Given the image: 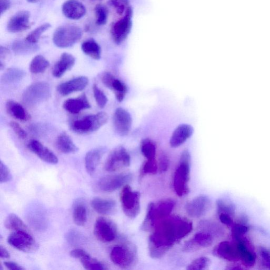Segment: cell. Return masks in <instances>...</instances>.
Masks as SVG:
<instances>
[{
	"label": "cell",
	"mask_w": 270,
	"mask_h": 270,
	"mask_svg": "<svg viewBox=\"0 0 270 270\" xmlns=\"http://www.w3.org/2000/svg\"><path fill=\"white\" fill-rule=\"evenodd\" d=\"M12 179V175L9 168L2 161L0 162V183H5L9 182Z\"/></svg>",
	"instance_id": "42"
},
{
	"label": "cell",
	"mask_w": 270,
	"mask_h": 270,
	"mask_svg": "<svg viewBox=\"0 0 270 270\" xmlns=\"http://www.w3.org/2000/svg\"><path fill=\"white\" fill-rule=\"evenodd\" d=\"M13 52L17 54L26 55L32 54L37 51L38 47L25 41H16L12 46Z\"/></svg>",
	"instance_id": "34"
},
{
	"label": "cell",
	"mask_w": 270,
	"mask_h": 270,
	"mask_svg": "<svg viewBox=\"0 0 270 270\" xmlns=\"http://www.w3.org/2000/svg\"><path fill=\"white\" fill-rule=\"evenodd\" d=\"M112 263L116 266L127 269L132 267L137 260L136 249L132 245H118L114 247L110 255Z\"/></svg>",
	"instance_id": "7"
},
{
	"label": "cell",
	"mask_w": 270,
	"mask_h": 270,
	"mask_svg": "<svg viewBox=\"0 0 270 270\" xmlns=\"http://www.w3.org/2000/svg\"><path fill=\"white\" fill-rule=\"evenodd\" d=\"M120 1L124 2L126 4L128 3V0H120Z\"/></svg>",
	"instance_id": "52"
},
{
	"label": "cell",
	"mask_w": 270,
	"mask_h": 270,
	"mask_svg": "<svg viewBox=\"0 0 270 270\" xmlns=\"http://www.w3.org/2000/svg\"><path fill=\"white\" fill-rule=\"evenodd\" d=\"M130 157L122 146H118L111 151L105 164V169L108 172H114L127 168L130 165Z\"/></svg>",
	"instance_id": "12"
},
{
	"label": "cell",
	"mask_w": 270,
	"mask_h": 270,
	"mask_svg": "<svg viewBox=\"0 0 270 270\" xmlns=\"http://www.w3.org/2000/svg\"><path fill=\"white\" fill-rule=\"evenodd\" d=\"M141 150L142 154L147 160L155 159L157 153L156 146L150 139H144L141 142Z\"/></svg>",
	"instance_id": "35"
},
{
	"label": "cell",
	"mask_w": 270,
	"mask_h": 270,
	"mask_svg": "<svg viewBox=\"0 0 270 270\" xmlns=\"http://www.w3.org/2000/svg\"><path fill=\"white\" fill-rule=\"evenodd\" d=\"M159 171L158 162L156 159L147 160L141 168L140 175L141 178L145 175H154Z\"/></svg>",
	"instance_id": "38"
},
{
	"label": "cell",
	"mask_w": 270,
	"mask_h": 270,
	"mask_svg": "<svg viewBox=\"0 0 270 270\" xmlns=\"http://www.w3.org/2000/svg\"><path fill=\"white\" fill-rule=\"evenodd\" d=\"M193 127L188 124L179 125L174 131L170 137V145L173 148H177L183 145L193 135Z\"/></svg>",
	"instance_id": "21"
},
{
	"label": "cell",
	"mask_w": 270,
	"mask_h": 270,
	"mask_svg": "<svg viewBox=\"0 0 270 270\" xmlns=\"http://www.w3.org/2000/svg\"><path fill=\"white\" fill-rule=\"evenodd\" d=\"M211 206V201L208 196L200 195L187 203L185 210L190 217L199 218L207 214Z\"/></svg>",
	"instance_id": "14"
},
{
	"label": "cell",
	"mask_w": 270,
	"mask_h": 270,
	"mask_svg": "<svg viewBox=\"0 0 270 270\" xmlns=\"http://www.w3.org/2000/svg\"><path fill=\"white\" fill-rule=\"evenodd\" d=\"M51 27L52 25L50 23H44L30 32L25 40L30 44L36 45L38 43L41 36L43 35L44 33Z\"/></svg>",
	"instance_id": "37"
},
{
	"label": "cell",
	"mask_w": 270,
	"mask_h": 270,
	"mask_svg": "<svg viewBox=\"0 0 270 270\" xmlns=\"http://www.w3.org/2000/svg\"><path fill=\"white\" fill-rule=\"evenodd\" d=\"M5 107L8 114L14 118L22 121L30 119V114L19 103L9 101L7 102Z\"/></svg>",
	"instance_id": "26"
},
{
	"label": "cell",
	"mask_w": 270,
	"mask_h": 270,
	"mask_svg": "<svg viewBox=\"0 0 270 270\" xmlns=\"http://www.w3.org/2000/svg\"><path fill=\"white\" fill-rule=\"evenodd\" d=\"M4 266L7 269L11 270H23L24 268L14 262L7 261L4 263Z\"/></svg>",
	"instance_id": "48"
},
{
	"label": "cell",
	"mask_w": 270,
	"mask_h": 270,
	"mask_svg": "<svg viewBox=\"0 0 270 270\" xmlns=\"http://www.w3.org/2000/svg\"><path fill=\"white\" fill-rule=\"evenodd\" d=\"M57 150L63 154H73L78 152L77 146L66 133H62L57 138L55 142Z\"/></svg>",
	"instance_id": "27"
},
{
	"label": "cell",
	"mask_w": 270,
	"mask_h": 270,
	"mask_svg": "<svg viewBox=\"0 0 270 270\" xmlns=\"http://www.w3.org/2000/svg\"><path fill=\"white\" fill-rule=\"evenodd\" d=\"M9 54V51L7 48L2 46L0 47V57H1V60L5 59Z\"/></svg>",
	"instance_id": "50"
},
{
	"label": "cell",
	"mask_w": 270,
	"mask_h": 270,
	"mask_svg": "<svg viewBox=\"0 0 270 270\" xmlns=\"http://www.w3.org/2000/svg\"><path fill=\"white\" fill-rule=\"evenodd\" d=\"M27 2L30 3H36L40 1V0H27Z\"/></svg>",
	"instance_id": "51"
},
{
	"label": "cell",
	"mask_w": 270,
	"mask_h": 270,
	"mask_svg": "<svg viewBox=\"0 0 270 270\" xmlns=\"http://www.w3.org/2000/svg\"><path fill=\"white\" fill-rule=\"evenodd\" d=\"M169 166V160L167 155L162 154L158 163L159 171L160 173H165Z\"/></svg>",
	"instance_id": "44"
},
{
	"label": "cell",
	"mask_w": 270,
	"mask_h": 270,
	"mask_svg": "<svg viewBox=\"0 0 270 270\" xmlns=\"http://www.w3.org/2000/svg\"><path fill=\"white\" fill-rule=\"evenodd\" d=\"M211 264V260L208 257H202L196 259L187 267L188 270H204L208 269Z\"/></svg>",
	"instance_id": "39"
},
{
	"label": "cell",
	"mask_w": 270,
	"mask_h": 270,
	"mask_svg": "<svg viewBox=\"0 0 270 270\" xmlns=\"http://www.w3.org/2000/svg\"><path fill=\"white\" fill-rule=\"evenodd\" d=\"M89 83V80L85 76H80L70 79L60 84L57 91L62 96H66L73 93L83 91Z\"/></svg>",
	"instance_id": "18"
},
{
	"label": "cell",
	"mask_w": 270,
	"mask_h": 270,
	"mask_svg": "<svg viewBox=\"0 0 270 270\" xmlns=\"http://www.w3.org/2000/svg\"><path fill=\"white\" fill-rule=\"evenodd\" d=\"M121 207L124 214L130 219L135 218L141 212V194L133 191L132 188L126 185L120 194Z\"/></svg>",
	"instance_id": "6"
},
{
	"label": "cell",
	"mask_w": 270,
	"mask_h": 270,
	"mask_svg": "<svg viewBox=\"0 0 270 270\" xmlns=\"http://www.w3.org/2000/svg\"><path fill=\"white\" fill-rule=\"evenodd\" d=\"M95 12L97 25H105L108 19V12L107 8L102 5H97L95 7Z\"/></svg>",
	"instance_id": "40"
},
{
	"label": "cell",
	"mask_w": 270,
	"mask_h": 270,
	"mask_svg": "<svg viewBox=\"0 0 270 270\" xmlns=\"http://www.w3.org/2000/svg\"><path fill=\"white\" fill-rule=\"evenodd\" d=\"M30 13L28 11H21L16 13L8 21L7 31L15 34L26 30L30 27Z\"/></svg>",
	"instance_id": "17"
},
{
	"label": "cell",
	"mask_w": 270,
	"mask_h": 270,
	"mask_svg": "<svg viewBox=\"0 0 270 270\" xmlns=\"http://www.w3.org/2000/svg\"><path fill=\"white\" fill-rule=\"evenodd\" d=\"M94 96L96 103L101 108L105 107L108 103V98L104 93L96 84H94L93 87Z\"/></svg>",
	"instance_id": "41"
},
{
	"label": "cell",
	"mask_w": 270,
	"mask_h": 270,
	"mask_svg": "<svg viewBox=\"0 0 270 270\" xmlns=\"http://www.w3.org/2000/svg\"><path fill=\"white\" fill-rule=\"evenodd\" d=\"M26 76V72L23 70L16 68L7 69L1 77V82L5 84L18 83Z\"/></svg>",
	"instance_id": "30"
},
{
	"label": "cell",
	"mask_w": 270,
	"mask_h": 270,
	"mask_svg": "<svg viewBox=\"0 0 270 270\" xmlns=\"http://www.w3.org/2000/svg\"><path fill=\"white\" fill-rule=\"evenodd\" d=\"M108 88L114 92L119 102L124 100L128 91L127 87L123 82L115 77L113 79Z\"/></svg>",
	"instance_id": "33"
},
{
	"label": "cell",
	"mask_w": 270,
	"mask_h": 270,
	"mask_svg": "<svg viewBox=\"0 0 270 270\" xmlns=\"http://www.w3.org/2000/svg\"><path fill=\"white\" fill-rule=\"evenodd\" d=\"M91 206L98 214L104 216L113 215L117 209L115 201L100 198L94 199L91 202Z\"/></svg>",
	"instance_id": "24"
},
{
	"label": "cell",
	"mask_w": 270,
	"mask_h": 270,
	"mask_svg": "<svg viewBox=\"0 0 270 270\" xmlns=\"http://www.w3.org/2000/svg\"><path fill=\"white\" fill-rule=\"evenodd\" d=\"M7 242L12 247L25 253L34 252L38 249V245L29 231H14L8 236Z\"/></svg>",
	"instance_id": "11"
},
{
	"label": "cell",
	"mask_w": 270,
	"mask_h": 270,
	"mask_svg": "<svg viewBox=\"0 0 270 270\" xmlns=\"http://www.w3.org/2000/svg\"><path fill=\"white\" fill-rule=\"evenodd\" d=\"M83 53L95 60H100L102 57V49L95 40L88 39L81 45Z\"/></svg>",
	"instance_id": "29"
},
{
	"label": "cell",
	"mask_w": 270,
	"mask_h": 270,
	"mask_svg": "<svg viewBox=\"0 0 270 270\" xmlns=\"http://www.w3.org/2000/svg\"><path fill=\"white\" fill-rule=\"evenodd\" d=\"M96 238L103 243H109L116 239L117 227L111 219L105 217L97 218L94 228Z\"/></svg>",
	"instance_id": "10"
},
{
	"label": "cell",
	"mask_w": 270,
	"mask_h": 270,
	"mask_svg": "<svg viewBox=\"0 0 270 270\" xmlns=\"http://www.w3.org/2000/svg\"><path fill=\"white\" fill-rule=\"evenodd\" d=\"M73 219L78 226H83L86 223L87 210L84 202L78 201L75 203L73 209Z\"/></svg>",
	"instance_id": "28"
},
{
	"label": "cell",
	"mask_w": 270,
	"mask_h": 270,
	"mask_svg": "<svg viewBox=\"0 0 270 270\" xmlns=\"http://www.w3.org/2000/svg\"><path fill=\"white\" fill-rule=\"evenodd\" d=\"M83 36V31L74 25H65L58 27L54 32L53 42L60 48H67L75 45Z\"/></svg>",
	"instance_id": "5"
},
{
	"label": "cell",
	"mask_w": 270,
	"mask_h": 270,
	"mask_svg": "<svg viewBox=\"0 0 270 270\" xmlns=\"http://www.w3.org/2000/svg\"><path fill=\"white\" fill-rule=\"evenodd\" d=\"M132 178V174L129 173L107 175L100 179L98 187L102 192L111 193L126 185Z\"/></svg>",
	"instance_id": "13"
},
{
	"label": "cell",
	"mask_w": 270,
	"mask_h": 270,
	"mask_svg": "<svg viewBox=\"0 0 270 270\" xmlns=\"http://www.w3.org/2000/svg\"><path fill=\"white\" fill-rule=\"evenodd\" d=\"M88 255V253L85 250L80 249L73 250L70 252V255L72 258L79 260L83 258Z\"/></svg>",
	"instance_id": "46"
},
{
	"label": "cell",
	"mask_w": 270,
	"mask_h": 270,
	"mask_svg": "<svg viewBox=\"0 0 270 270\" xmlns=\"http://www.w3.org/2000/svg\"><path fill=\"white\" fill-rule=\"evenodd\" d=\"M214 241V236L209 232L203 231L196 233L193 238L185 243L183 248L186 252H191L211 246Z\"/></svg>",
	"instance_id": "16"
},
{
	"label": "cell",
	"mask_w": 270,
	"mask_h": 270,
	"mask_svg": "<svg viewBox=\"0 0 270 270\" xmlns=\"http://www.w3.org/2000/svg\"><path fill=\"white\" fill-rule=\"evenodd\" d=\"M104 153L103 149H95L87 153L85 157V167L89 175H93L95 173Z\"/></svg>",
	"instance_id": "25"
},
{
	"label": "cell",
	"mask_w": 270,
	"mask_h": 270,
	"mask_svg": "<svg viewBox=\"0 0 270 270\" xmlns=\"http://www.w3.org/2000/svg\"><path fill=\"white\" fill-rule=\"evenodd\" d=\"M154 228L149 240V250L152 258L159 259L191 233L193 224L185 218L174 216L160 220Z\"/></svg>",
	"instance_id": "1"
},
{
	"label": "cell",
	"mask_w": 270,
	"mask_h": 270,
	"mask_svg": "<svg viewBox=\"0 0 270 270\" xmlns=\"http://www.w3.org/2000/svg\"><path fill=\"white\" fill-rule=\"evenodd\" d=\"M63 108L72 114H77L85 109L91 108L88 98L84 94L75 98H70L63 104Z\"/></svg>",
	"instance_id": "22"
},
{
	"label": "cell",
	"mask_w": 270,
	"mask_h": 270,
	"mask_svg": "<svg viewBox=\"0 0 270 270\" xmlns=\"http://www.w3.org/2000/svg\"><path fill=\"white\" fill-rule=\"evenodd\" d=\"M113 125L116 132L121 136L127 135L132 126V118L126 109L118 108L113 116Z\"/></svg>",
	"instance_id": "15"
},
{
	"label": "cell",
	"mask_w": 270,
	"mask_h": 270,
	"mask_svg": "<svg viewBox=\"0 0 270 270\" xmlns=\"http://www.w3.org/2000/svg\"><path fill=\"white\" fill-rule=\"evenodd\" d=\"M4 225L7 230L18 231H29L27 226L23 220L15 214H10L7 216L5 220Z\"/></svg>",
	"instance_id": "31"
},
{
	"label": "cell",
	"mask_w": 270,
	"mask_h": 270,
	"mask_svg": "<svg viewBox=\"0 0 270 270\" xmlns=\"http://www.w3.org/2000/svg\"><path fill=\"white\" fill-rule=\"evenodd\" d=\"M50 65L49 61L42 55H38L31 61L30 70L34 74L44 72Z\"/></svg>",
	"instance_id": "32"
},
{
	"label": "cell",
	"mask_w": 270,
	"mask_h": 270,
	"mask_svg": "<svg viewBox=\"0 0 270 270\" xmlns=\"http://www.w3.org/2000/svg\"><path fill=\"white\" fill-rule=\"evenodd\" d=\"M108 120V114L100 112L73 121L70 128L72 132L77 134H91L100 129L107 123Z\"/></svg>",
	"instance_id": "4"
},
{
	"label": "cell",
	"mask_w": 270,
	"mask_h": 270,
	"mask_svg": "<svg viewBox=\"0 0 270 270\" xmlns=\"http://www.w3.org/2000/svg\"><path fill=\"white\" fill-rule=\"evenodd\" d=\"M11 6L10 0H0V13L2 15L10 9Z\"/></svg>",
	"instance_id": "47"
},
{
	"label": "cell",
	"mask_w": 270,
	"mask_h": 270,
	"mask_svg": "<svg viewBox=\"0 0 270 270\" xmlns=\"http://www.w3.org/2000/svg\"><path fill=\"white\" fill-rule=\"evenodd\" d=\"M174 206L175 202L170 199L162 200L158 204L150 203L147 208L142 230L144 231H151L158 221L169 216Z\"/></svg>",
	"instance_id": "3"
},
{
	"label": "cell",
	"mask_w": 270,
	"mask_h": 270,
	"mask_svg": "<svg viewBox=\"0 0 270 270\" xmlns=\"http://www.w3.org/2000/svg\"><path fill=\"white\" fill-rule=\"evenodd\" d=\"M84 268L88 270H105L108 268L102 262L92 258L89 254L79 260Z\"/></svg>",
	"instance_id": "36"
},
{
	"label": "cell",
	"mask_w": 270,
	"mask_h": 270,
	"mask_svg": "<svg viewBox=\"0 0 270 270\" xmlns=\"http://www.w3.org/2000/svg\"><path fill=\"white\" fill-rule=\"evenodd\" d=\"M75 62V57L72 54L66 53L62 54L59 60L54 65L53 75L55 78L61 77L74 66Z\"/></svg>",
	"instance_id": "23"
},
{
	"label": "cell",
	"mask_w": 270,
	"mask_h": 270,
	"mask_svg": "<svg viewBox=\"0 0 270 270\" xmlns=\"http://www.w3.org/2000/svg\"><path fill=\"white\" fill-rule=\"evenodd\" d=\"M0 254H1V259H8L10 258V253L3 247L2 245H1V247H0Z\"/></svg>",
	"instance_id": "49"
},
{
	"label": "cell",
	"mask_w": 270,
	"mask_h": 270,
	"mask_svg": "<svg viewBox=\"0 0 270 270\" xmlns=\"http://www.w3.org/2000/svg\"><path fill=\"white\" fill-rule=\"evenodd\" d=\"M10 126L14 131V132L22 140H24L27 137V133L17 122L12 121L10 122Z\"/></svg>",
	"instance_id": "43"
},
{
	"label": "cell",
	"mask_w": 270,
	"mask_h": 270,
	"mask_svg": "<svg viewBox=\"0 0 270 270\" xmlns=\"http://www.w3.org/2000/svg\"><path fill=\"white\" fill-rule=\"evenodd\" d=\"M51 96L50 85L46 82H37L30 85L24 91L22 100L27 105L35 106L46 101Z\"/></svg>",
	"instance_id": "8"
},
{
	"label": "cell",
	"mask_w": 270,
	"mask_h": 270,
	"mask_svg": "<svg viewBox=\"0 0 270 270\" xmlns=\"http://www.w3.org/2000/svg\"><path fill=\"white\" fill-rule=\"evenodd\" d=\"M62 13L65 17L71 20H79L86 13L84 5L78 0H68L62 6Z\"/></svg>",
	"instance_id": "20"
},
{
	"label": "cell",
	"mask_w": 270,
	"mask_h": 270,
	"mask_svg": "<svg viewBox=\"0 0 270 270\" xmlns=\"http://www.w3.org/2000/svg\"><path fill=\"white\" fill-rule=\"evenodd\" d=\"M109 4L115 9L117 13L119 15L124 13L126 4L124 2L120 1V0H109Z\"/></svg>",
	"instance_id": "45"
},
{
	"label": "cell",
	"mask_w": 270,
	"mask_h": 270,
	"mask_svg": "<svg viewBox=\"0 0 270 270\" xmlns=\"http://www.w3.org/2000/svg\"><path fill=\"white\" fill-rule=\"evenodd\" d=\"M28 149L41 160L51 164H56L58 159L47 147L37 140H31L28 144Z\"/></svg>",
	"instance_id": "19"
},
{
	"label": "cell",
	"mask_w": 270,
	"mask_h": 270,
	"mask_svg": "<svg viewBox=\"0 0 270 270\" xmlns=\"http://www.w3.org/2000/svg\"><path fill=\"white\" fill-rule=\"evenodd\" d=\"M132 8L128 7L124 17L112 24L111 34L116 44H121L128 37L132 28Z\"/></svg>",
	"instance_id": "9"
},
{
	"label": "cell",
	"mask_w": 270,
	"mask_h": 270,
	"mask_svg": "<svg viewBox=\"0 0 270 270\" xmlns=\"http://www.w3.org/2000/svg\"><path fill=\"white\" fill-rule=\"evenodd\" d=\"M191 155L185 150L182 153L173 178V187L176 193L180 197L189 193V183L191 173Z\"/></svg>",
	"instance_id": "2"
}]
</instances>
